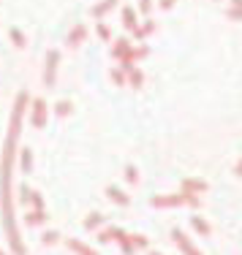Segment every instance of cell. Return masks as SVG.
<instances>
[{
  "label": "cell",
  "mask_w": 242,
  "mask_h": 255,
  "mask_svg": "<svg viewBox=\"0 0 242 255\" xmlns=\"http://www.w3.org/2000/svg\"><path fill=\"white\" fill-rule=\"evenodd\" d=\"M30 95L19 93L14 101V112H11V123H8V138L3 147V163H0V206H3V226L5 236L14 255H27L25 242L19 236V226H16V215H14V201H11V171L16 166V144H19V133H22V117H25Z\"/></svg>",
  "instance_id": "1"
},
{
  "label": "cell",
  "mask_w": 242,
  "mask_h": 255,
  "mask_svg": "<svg viewBox=\"0 0 242 255\" xmlns=\"http://www.w3.org/2000/svg\"><path fill=\"white\" fill-rule=\"evenodd\" d=\"M57 65H60V52L57 49L46 52V60H44V87H54V82H57Z\"/></svg>",
  "instance_id": "2"
},
{
  "label": "cell",
  "mask_w": 242,
  "mask_h": 255,
  "mask_svg": "<svg viewBox=\"0 0 242 255\" xmlns=\"http://www.w3.org/2000/svg\"><path fill=\"white\" fill-rule=\"evenodd\" d=\"M30 123H33V128L46 125V101L44 98H33V103H30Z\"/></svg>",
  "instance_id": "3"
},
{
  "label": "cell",
  "mask_w": 242,
  "mask_h": 255,
  "mask_svg": "<svg viewBox=\"0 0 242 255\" xmlns=\"http://www.w3.org/2000/svg\"><path fill=\"white\" fill-rule=\"evenodd\" d=\"M172 239L177 242V247L183 250V255H202V250H199V247L193 245V242H191V239H188V236H185L180 228H174V231H172Z\"/></svg>",
  "instance_id": "4"
},
{
  "label": "cell",
  "mask_w": 242,
  "mask_h": 255,
  "mask_svg": "<svg viewBox=\"0 0 242 255\" xmlns=\"http://www.w3.org/2000/svg\"><path fill=\"white\" fill-rule=\"evenodd\" d=\"M185 204V196H155L153 198V206L155 209H174V206H183Z\"/></svg>",
  "instance_id": "5"
},
{
  "label": "cell",
  "mask_w": 242,
  "mask_h": 255,
  "mask_svg": "<svg viewBox=\"0 0 242 255\" xmlns=\"http://www.w3.org/2000/svg\"><path fill=\"white\" fill-rule=\"evenodd\" d=\"M84 38H87V25H74V27H71V33L65 35V44H68V46H82Z\"/></svg>",
  "instance_id": "6"
},
{
  "label": "cell",
  "mask_w": 242,
  "mask_h": 255,
  "mask_svg": "<svg viewBox=\"0 0 242 255\" xmlns=\"http://www.w3.org/2000/svg\"><path fill=\"white\" fill-rule=\"evenodd\" d=\"M106 196L112 198L114 204H120V206H128V204H131V196H128V193H123L117 185H109V187H106Z\"/></svg>",
  "instance_id": "7"
},
{
  "label": "cell",
  "mask_w": 242,
  "mask_h": 255,
  "mask_svg": "<svg viewBox=\"0 0 242 255\" xmlns=\"http://www.w3.org/2000/svg\"><path fill=\"white\" fill-rule=\"evenodd\" d=\"M117 3H120V0H101V3H95V5H93V11H90V14H93L95 19H104V16H106Z\"/></svg>",
  "instance_id": "8"
},
{
  "label": "cell",
  "mask_w": 242,
  "mask_h": 255,
  "mask_svg": "<svg viewBox=\"0 0 242 255\" xmlns=\"http://www.w3.org/2000/svg\"><path fill=\"white\" fill-rule=\"evenodd\" d=\"M123 25H125V30H134L139 27V16H136V8H131V5H125L123 8Z\"/></svg>",
  "instance_id": "9"
},
{
  "label": "cell",
  "mask_w": 242,
  "mask_h": 255,
  "mask_svg": "<svg viewBox=\"0 0 242 255\" xmlns=\"http://www.w3.org/2000/svg\"><path fill=\"white\" fill-rule=\"evenodd\" d=\"M123 236H125L123 228H106V231H101V234H98V242H101V245H106V242H120Z\"/></svg>",
  "instance_id": "10"
},
{
  "label": "cell",
  "mask_w": 242,
  "mask_h": 255,
  "mask_svg": "<svg viewBox=\"0 0 242 255\" xmlns=\"http://www.w3.org/2000/svg\"><path fill=\"white\" fill-rule=\"evenodd\" d=\"M207 182L204 179H183V193H204Z\"/></svg>",
  "instance_id": "11"
},
{
  "label": "cell",
  "mask_w": 242,
  "mask_h": 255,
  "mask_svg": "<svg viewBox=\"0 0 242 255\" xmlns=\"http://www.w3.org/2000/svg\"><path fill=\"white\" fill-rule=\"evenodd\" d=\"M65 245H68V250H74L76 255H98L93 247H87V245H84V242H79V239H68Z\"/></svg>",
  "instance_id": "12"
},
{
  "label": "cell",
  "mask_w": 242,
  "mask_h": 255,
  "mask_svg": "<svg viewBox=\"0 0 242 255\" xmlns=\"http://www.w3.org/2000/svg\"><path fill=\"white\" fill-rule=\"evenodd\" d=\"M8 38H11V44H14L16 49H25V46H27V38H25V33H22L19 27H11L8 30Z\"/></svg>",
  "instance_id": "13"
},
{
  "label": "cell",
  "mask_w": 242,
  "mask_h": 255,
  "mask_svg": "<svg viewBox=\"0 0 242 255\" xmlns=\"http://www.w3.org/2000/svg\"><path fill=\"white\" fill-rule=\"evenodd\" d=\"M153 33H155V22H153V19L142 22V25H139V27L134 30V35H136L139 41H142V38H147V35H153Z\"/></svg>",
  "instance_id": "14"
},
{
  "label": "cell",
  "mask_w": 242,
  "mask_h": 255,
  "mask_svg": "<svg viewBox=\"0 0 242 255\" xmlns=\"http://www.w3.org/2000/svg\"><path fill=\"white\" fill-rule=\"evenodd\" d=\"M125 74H128V84H131V87H134V90H139V87H142V84H144V74H142V71H139V68H128V71H125Z\"/></svg>",
  "instance_id": "15"
},
{
  "label": "cell",
  "mask_w": 242,
  "mask_h": 255,
  "mask_svg": "<svg viewBox=\"0 0 242 255\" xmlns=\"http://www.w3.org/2000/svg\"><path fill=\"white\" fill-rule=\"evenodd\" d=\"M101 223H104V215H101V212H93V215L84 217V231H95Z\"/></svg>",
  "instance_id": "16"
},
{
  "label": "cell",
  "mask_w": 242,
  "mask_h": 255,
  "mask_svg": "<svg viewBox=\"0 0 242 255\" xmlns=\"http://www.w3.org/2000/svg\"><path fill=\"white\" fill-rule=\"evenodd\" d=\"M191 226L196 228V234H202V236H207V234H210V223L204 220V217H199V215H193V217H191Z\"/></svg>",
  "instance_id": "17"
},
{
  "label": "cell",
  "mask_w": 242,
  "mask_h": 255,
  "mask_svg": "<svg viewBox=\"0 0 242 255\" xmlns=\"http://www.w3.org/2000/svg\"><path fill=\"white\" fill-rule=\"evenodd\" d=\"M19 166H22V171H25V174L33 171V152H30V149H22V152H19Z\"/></svg>",
  "instance_id": "18"
},
{
  "label": "cell",
  "mask_w": 242,
  "mask_h": 255,
  "mask_svg": "<svg viewBox=\"0 0 242 255\" xmlns=\"http://www.w3.org/2000/svg\"><path fill=\"white\" fill-rule=\"evenodd\" d=\"M109 76H112V82L117 84V87H123V84H128V74H125L123 68H112V74H109Z\"/></svg>",
  "instance_id": "19"
},
{
  "label": "cell",
  "mask_w": 242,
  "mask_h": 255,
  "mask_svg": "<svg viewBox=\"0 0 242 255\" xmlns=\"http://www.w3.org/2000/svg\"><path fill=\"white\" fill-rule=\"evenodd\" d=\"M71 112H74V103L71 101H60L57 106H54V114H57V117H68Z\"/></svg>",
  "instance_id": "20"
},
{
  "label": "cell",
  "mask_w": 242,
  "mask_h": 255,
  "mask_svg": "<svg viewBox=\"0 0 242 255\" xmlns=\"http://www.w3.org/2000/svg\"><path fill=\"white\" fill-rule=\"evenodd\" d=\"M25 220H27V226H41V223H44L46 220V212H27V217H25Z\"/></svg>",
  "instance_id": "21"
},
{
  "label": "cell",
  "mask_w": 242,
  "mask_h": 255,
  "mask_svg": "<svg viewBox=\"0 0 242 255\" xmlns=\"http://www.w3.org/2000/svg\"><path fill=\"white\" fill-rule=\"evenodd\" d=\"M147 54H150V49H147V46H136V49H131V63H136V60H144V57H147Z\"/></svg>",
  "instance_id": "22"
},
{
  "label": "cell",
  "mask_w": 242,
  "mask_h": 255,
  "mask_svg": "<svg viewBox=\"0 0 242 255\" xmlns=\"http://www.w3.org/2000/svg\"><path fill=\"white\" fill-rule=\"evenodd\" d=\"M30 204H33V209L35 212H44V198H41V193H30Z\"/></svg>",
  "instance_id": "23"
},
{
  "label": "cell",
  "mask_w": 242,
  "mask_h": 255,
  "mask_svg": "<svg viewBox=\"0 0 242 255\" xmlns=\"http://www.w3.org/2000/svg\"><path fill=\"white\" fill-rule=\"evenodd\" d=\"M41 242H44V245H57V242H60V234H57V231H44Z\"/></svg>",
  "instance_id": "24"
},
{
  "label": "cell",
  "mask_w": 242,
  "mask_h": 255,
  "mask_svg": "<svg viewBox=\"0 0 242 255\" xmlns=\"http://www.w3.org/2000/svg\"><path fill=\"white\" fill-rule=\"evenodd\" d=\"M226 16H229L232 22H242V8H240V5H229Z\"/></svg>",
  "instance_id": "25"
},
{
  "label": "cell",
  "mask_w": 242,
  "mask_h": 255,
  "mask_svg": "<svg viewBox=\"0 0 242 255\" xmlns=\"http://www.w3.org/2000/svg\"><path fill=\"white\" fill-rule=\"evenodd\" d=\"M95 33H98V38H101V41H109V38H112V30H109V25H104V22H98Z\"/></svg>",
  "instance_id": "26"
},
{
  "label": "cell",
  "mask_w": 242,
  "mask_h": 255,
  "mask_svg": "<svg viewBox=\"0 0 242 255\" xmlns=\"http://www.w3.org/2000/svg\"><path fill=\"white\" fill-rule=\"evenodd\" d=\"M125 179H128V185H136V182H139L136 166H125Z\"/></svg>",
  "instance_id": "27"
},
{
  "label": "cell",
  "mask_w": 242,
  "mask_h": 255,
  "mask_svg": "<svg viewBox=\"0 0 242 255\" xmlns=\"http://www.w3.org/2000/svg\"><path fill=\"white\" fill-rule=\"evenodd\" d=\"M150 11H153V0H139V14L150 16Z\"/></svg>",
  "instance_id": "28"
},
{
  "label": "cell",
  "mask_w": 242,
  "mask_h": 255,
  "mask_svg": "<svg viewBox=\"0 0 242 255\" xmlns=\"http://www.w3.org/2000/svg\"><path fill=\"white\" fill-rule=\"evenodd\" d=\"M131 245H134V247H147V239L139 236V234H134V236H131Z\"/></svg>",
  "instance_id": "29"
},
{
  "label": "cell",
  "mask_w": 242,
  "mask_h": 255,
  "mask_svg": "<svg viewBox=\"0 0 242 255\" xmlns=\"http://www.w3.org/2000/svg\"><path fill=\"white\" fill-rule=\"evenodd\" d=\"M30 193H33V190L22 185V190H19V198H22V204H30Z\"/></svg>",
  "instance_id": "30"
},
{
  "label": "cell",
  "mask_w": 242,
  "mask_h": 255,
  "mask_svg": "<svg viewBox=\"0 0 242 255\" xmlns=\"http://www.w3.org/2000/svg\"><path fill=\"white\" fill-rule=\"evenodd\" d=\"M174 3H177V0H158V5H161L163 11H172V8H174Z\"/></svg>",
  "instance_id": "31"
},
{
  "label": "cell",
  "mask_w": 242,
  "mask_h": 255,
  "mask_svg": "<svg viewBox=\"0 0 242 255\" xmlns=\"http://www.w3.org/2000/svg\"><path fill=\"white\" fill-rule=\"evenodd\" d=\"M234 174H237V177L242 179V157H240V160H237V166H234Z\"/></svg>",
  "instance_id": "32"
},
{
  "label": "cell",
  "mask_w": 242,
  "mask_h": 255,
  "mask_svg": "<svg viewBox=\"0 0 242 255\" xmlns=\"http://www.w3.org/2000/svg\"><path fill=\"white\" fill-rule=\"evenodd\" d=\"M232 5H240V8H242V0H232Z\"/></svg>",
  "instance_id": "33"
},
{
  "label": "cell",
  "mask_w": 242,
  "mask_h": 255,
  "mask_svg": "<svg viewBox=\"0 0 242 255\" xmlns=\"http://www.w3.org/2000/svg\"><path fill=\"white\" fill-rule=\"evenodd\" d=\"M150 255H161V253H150Z\"/></svg>",
  "instance_id": "34"
},
{
  "label": "cell",
  "mask_w": 242,
  "mask_h": 255,
  "mask_svg": "<svg viewBox=\"0 0 242 255\" xmlns=\"http://www.w3.org/2000/svg\"><path fill=\"white\" fill-rule=\"evenodd\" d=\"M0 255H5V253H3V250H0Z\"/></svg>",
  "instance_id": "35"
}]
</instances>
